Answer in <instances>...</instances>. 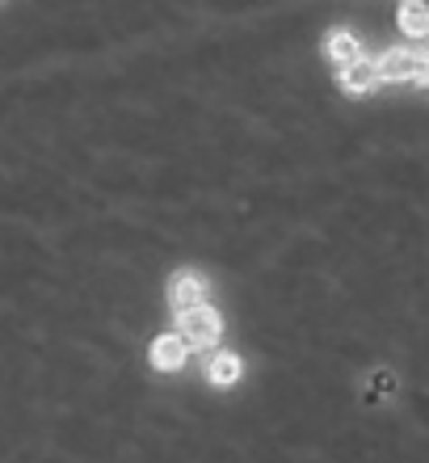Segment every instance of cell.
<instances>
[{
  "mask_svg": "<svg viewBox=\"0 0 429 463\" xmlns=\"http://www.w3.org/2000/svg\"><path fill=\"white\" fill-rule=\"evenodd\" d=\"M379 63L367 60V55H358L354 63H345L341 68V89L350 93V98H362V93H370V89H379Z\"/></svg>",
  "mask_w": 429,
  "mask_h": 463,
  "instance_id": "obj_5",
  "label": "cell"
},
{
  "mask_svg": "<svg viewBox=\"0 0 429 463\" xmlns=\"http://www.w3.org/2000/svg\"><path fill=\"white\" fill-rule=\"evenodd\" d=\"M324 55H329L337 68H345V63H354L358 55H362V47H358V38L350 34V30H332V34L324 38Z\"/></svg>",
  "mask_w": 429,
  "mask_h": 463,
  "instance_id": "obj_8",
  "label": "cell"
},
{
  "mask_svg": "<svg viewBox=\"0 0 429 463\" xmlns=\"http://www.w3.org/2000/svg\"><path fill=\"white\" fill-rule=\"evenodd\" d=\"M169 304H173V312H185V307H194V304H207V279H202V274H194V269L173 274Z\"/></svg>",
  "mask_w": 429,
  "mask_h": 463,
  "instance_id": "obj_3",
  "label": "cell"
},
{
  "mask_svg": "<svg viewBox=\"0 0 429 463\" xmlns=\"http://www.w3.org/2000/svg\"><path fill=\"white\" fill-rule=\"evenodd\" d=\"M417 85H429V51H425V63H421V76H417Z\"/></svg>",
  "mask_w": 429,
  "mask_h": 463,
  "instance_id": "obj_9",
  "label": "cell"
},
{
  "mask_svg": "<svg viewBox=\"0 0 429 463\" xmlns=\"http://www.w3.org/2000/svg\"><path fill=\"white\" fill-rule=\"evenodd\" d=\"M375 63H379V80H383V85H405V80H417V76H421L425 51L396 47V51H383Z\"/></svg>",
  "mask_w": 429,
  "mask_h": 463,
  "instance_id": "obj_2",
  "label": "cell"
},
{
  "mask_svg": "<svg viewBox=\"0 0 429 463\" xmlns=\"http://www.w3.org/2000/svg\"><path fill=\"white\" fill-rule=\"evenodd\" d=\"M400 30L408 38H429V0H405L400 5Z\"/></svg>",
  "mask_w": 429,
  "mask_h": 463,
  "instance_id": "obj_7",
  "label": "cell"
},
{
  "mask_svg": "<svg viewBox=\"0 0 429 463\" xmlns=\"http://www.w3.org/2000/svg\"><path fill=\"white\" fill-rule=\"evenodd\" d=\"M240 375H245V363H240V354L215 350V354L207 358V379L215 383V388H232V383H240Z\"/></svg>",
  "mask_w": 429,
  "mask_h": 463,
  "instance_id": "obj_6",
  "label": "cell"
},
{
  "mask_svg": "<svg viewBox=\"0 0 429 463\" xmlns=\"http://www.w3.org/2000/svg\"><path fill=\"white\" fill-rule=\"evenodd\" d=\"M147 358H152L156 371H182L185 358H190V342H185L182 333H160L156 342H152V350H147Z\"/></svg>",
  "mask_w": 429,
  "mask_h": 463,
  "instance_id": "obj_4",
  "label": "cell"
},
{
  "mask_svg": "<svg viewBox=\"0 0 429 463\" xmlns=\"http://www.w3.org/2000/svg\"><path fill=\"white\" fill-rule=\"evenodd\" d=\"M177 333L190 342V350H210L223 333V317L210 304H194L185 312H177Z\"/></svg>",
  "mask_w": 429,
  "mask_h": 463,
  "instance_id": "obj_1",
  "label": "cell"
}]
</instances>
